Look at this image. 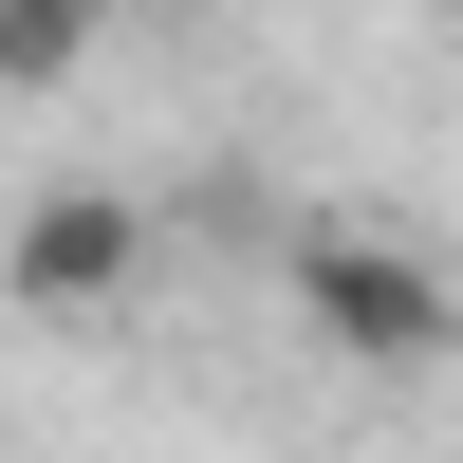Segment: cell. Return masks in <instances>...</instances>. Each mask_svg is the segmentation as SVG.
Listing matches in <instances>:
<instances>
[{
  "mask_svg": "<svg viewBox=\"0 0 463 463\" xmlns=\"http://www.w3.org/2000/svg\"><path fill=\"white\" fill-rule=\"evenodd\" d=\"M93 56V0H0V93H56Z\"/></svg>",
  "mask_w": 463,
  "mask_h": 463,
  "instance_id": "cell-3",
  "label": "cell"
},
{
  "mask_svg": "<svg viewBox=\"0 0 463 463\" xmlns=\"http://www.w3.org/2000/svg\"><path fill=\"white\" fill-rule=\"evenodd\" d=\"M297 316H316L353 371H390V390H427V371L463 353V297H445V260H408L390 222H297Z\"/></svg>",
  "mask_w": 463,
  "mask_h": 463,
  "instance_id": "cell-1",
  "label": "cell"
},
{
  "mask_svg": "<svg viewBox=\"0 0 463 463\" xmlns=\"http://www.w3.org/2000/svg\"><path fill=\"white\" fill-rule=\"evenodd\" d=\"M93 19H185V0H93Z\"/></svg>",
  "mask_w": 463,
  "mask_h": 463,
  "instance_id": "cell-4",
  "label": "cell"
},
{
  "mask_svg": "<svg viewBox=\"0 0 463 463\" xmlns=\"http://www.w3.org/2000/svg\"><path fill=\"white\" fill-rule=\"evenodd\" d=\"M130 279H148V204L130 185H37V204L0 222V297H19V316H111Z\"/></svg>",
  "mask_w": 463,
  "mask_h": 463,
  "instance_id": "cell-2",
  "label": "cell"
}]
</instances>
